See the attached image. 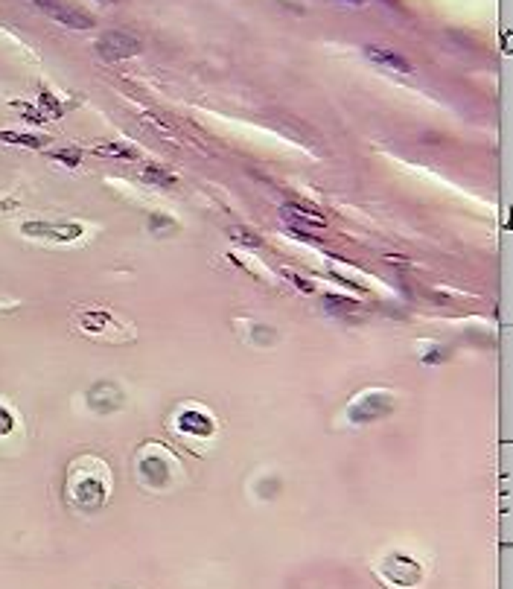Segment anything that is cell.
Segmentation results:
<instances>
[{
  "mask_svg": "<svg viewBox=\"0 0 513 589\" xmlns=\"http://www.w3.org/2000/svg\"><path fill=\"white\" fill-rule=\"evenodd\" d=\"M143 181L157 184V187H175V184H178V179H175L172 172L161 169V167H146V169H143Z\"/></svg>",
  "mask_w": 513,
  "mask_h": 589,
  "instance_id": "5bb4252c",
  "label": "cell"
},
{
  "mask_svg": "<svg viewBox=\"0 0 513 589\" xmlns=\"http://www.w3.org/2000/svg\"><path fill=\"white\" fill-rule=\"evenodd\" d=\"M70 499L85 507V510H96L105 505V496H108V476L103 473L100 479H93L91 467H76L73 476H70V487H67Z\"/></svg>",
  "mask_w": 513,
  "mask_h": 589,
  "instance_id": "6da1fadb",
  "label": "cell"
},
{
  "mask_svg": "<svg viewBox=\"0 0 513 589\" xmlns=\"http://www.w3.org/2000/svg\"><path fill=\"white\" fill-rule=\"evenodd\" d=\"M141 473H143L146 481H152V484H167V479H169L167 464L157 461V458H143V461H141Z\"/></svg>",
  "mask_w": 513,
  "mask_h": 589,
  "instance_id": "7c38bea8",
  "label": "cell"
},
{
  "mask_svg": "<svg viewBox=\"0 0 513 589\" xmlns=\"http://www.w3.org/2000/svg\"><path fill=\"white\" fill-rule=\"evenodd\" d=\"M382 575L397 586H417L420 578H423V569L405 555H391L382 563Z\"/></svg>",
  "mask_w": 513,
  "mask_h": 589,
  "instance_id": "5b68a950",
  "label": "cell"
},
{
  "mask_svg": "<svg viewBox=\"0 0 513 589\" xmlns=\"http://www.w3.org/2000/svg\"><path fill=\"white\" fill-rule=\"evenodd\" d=\"M15 429V418H12V411L6 406H0V435H9V432Z\"/></svg>",
  "mask_w": 513,
  "mask_h": 589,
  "instance_id": "ac0fdd59",
  "label": "cell"
},
{
  "mask_svg": "<svg viewBox=\"0 0 513 589\" xmlns=\"http://www.w3.org/2000/svg\"><path fill=\"white\" fill-rule=\"evenodd\" d=\"M38 105H41V111H44L47 117H65V111H67L50 91H41V96H38Z\"/></svg>",
  "mask_w": 513,
  "mask_h": 589,
  "instance_id": "9a60e30c",
  "label": "cell"
},
{
  "mask_svg": "<svg viewBox=\"0 0 513 589\" xmlns=\"http://www.w3.org/2000/svg\"><path fill=\"white\" fill-rule=\"evenodd\" d=\"M82 327L88 332H105L108 327H120V321H117L114 316H108V312H85V316H82Z\"/></svg>",
  "mask_w": 513,
  "mask_h": 589,
  "instance_id": "9c48e42d",
  "label": "cell"
},
{
  "mask_svg": "<svg viewBox=\"0 0 513 589\" xmlns=\"http://www.w3.org/2000/svg\"><path fill=\"white\" fill-rule=\"evenodd\" d=\"M175 426H178V432H184V435H195V438H210L216 432L213 418L199 408H184L178 420H175Z\"/></svg>",
  "mask_w": 513,
  "mask_h": 589,
  "instance_id": "8992f818",
  "label": "cell"
},
{
  "mask_svg": "<svg viewBox=\"0 0 513 589\" xmlns=\"http://www.w3.org/2000/svg\"><path fill=\"white\" fill-rule=\"evenodd\" d=\"M286 213L292 222H312L315 228H327V219L321 213H315L309 207H301V205H286Z\"/></svg>",
  "mask_w": 513,
  "mask_h": 589,
  "instance_id": "4fadbf2b",
  "label": "cell"
},
{
  "mask_svg": "<svg viewBox=\"0 0 513 589\" xmlns=\"http://www.w3.org/2000/svg\"><path fill=\"white\" fill-rule=\"evenodd\" d=\"M365 56L370 58L373 65H382L388 70H400V73H411V62L400 53H391L385 47H365Z\"/></svg>",
  "mask_w": 513,
  "mask_h": 589,
  "instance_id": "ba28073f",
  "label": "cell"
},
{
  "mask_svg": "<svg viewBox=\"0 0 513 589\" xmlns=\"http://www.w3.org/2000/svg\"><path fill=\"white\" fill-rule=\"evenodd\" d=\"M12 105L21 108L27 120H32V123H47V114L44 111H35V105H30V103H12Z\"/></svg>",
  "mask_w": 513,
  "mask_h": 589,
  "instance_id": "e0dca14e",
  "label": "cell"
},
{
  "mask_svg": "<svg viewBox=\"0 0 513 589\" xmlns=\"http://www.w3.org/2000/svg\"><path fill=\"white\" fill-rule=\"evenodd\" d=\"M35 6L38 9H44L50 18H56L58 24H65L70 30H91L93 27V18L82 9H76L70 4H65V0H35Z\"/></svg>",
  "mask_w": 513,
  "mask_h": 589,
  "instance_id": "277c9868",
  "label": "cell"
},
{
  "mask_svg": "<svg viewBox=\"0 0 513 589\" xmlns=\"http://www.w3.org/2000/svg\"><path fill=\"white\" fill-rule=\"evenodd\" d=\"M137 53H141V41L129 32H105L96 41V56L105 58V62H126Z\"/></svg>",
  "mask_w": 513,
  "mask_h": 589,
  "instance_id": "3957f363",
  "label": "cell"
},
{
  "mask_svg": "<svg viewBox=\"0 0 513 589\" xmlns=\"http://www.w3.org/2000/svg\"><path fill=\"white\" fill-rule=\"evenodd\" d=\"M88 403L96 408V411H114L117 406L123 403V394H120V385H111V382H100V385H93L91 388V394H88Z\"/></svg>",
  "mask_w": 513,
  "mask_h": 589,
  "instance_id": "52a82bcc",
  "label": "cell"
},
{
  "mask_svg": "<svg viewBox=\"0 0 513 589\" xmlns=\"http://www.w3.org/2000/svg\"><path fill=\"white\" fill-rule=\"evenodd\" d=\"M0 141L15 143V146H27V149H44V137L27 134V131H0Z\"/></svg>",
  "mask_w": 513,
  "mask_h": 589,
  "instance_id": "8fae6325",
  "label": "cell"
},
{
  "mask_svg": "<svg viewBox=\"0 0 513 589\" xmlns=\"http://www.w3.org/2000/svg\"><path fill=\"white\" fill-rule=\"evenodd\" d=\"M50 158H56V161H62V164L76 167L79 161H82V152H79V149H56V152H50Z\"/></svg>",
  "mask_w": 513,
  "mask_h": 589,
  "instance_id": "2e32d148",
  "label": "cell"
},
{
  "mask_svg": "<svg viewBox=\"0 0 513 589\" xmlns=\"http://www.w3.org/2000/svg\"><path fill=\"white\" fill-rule=\"evenodd\" d=\"M21 233L32 240H47V242H73L85 233L79 222H24Z\"/></svg>",
  "mask_w": 513,
  "mask_h": 589,
  "instance_id": "7a4b0ae2",
  "label": "cell"
},
{
  "mask_svg": "<svg viewBox=\"0 0 513 589\" xmlns=\"http://www.w3.org/2000/svg\"><path fill=\"white\" fill-rule=\"evenodd\" d=\"M353 4H359V0H353Z\"/></svg>",
  "mask_w": 513,
  "mask_h": 589,
  "instance_id": "d6986e66",
  "label": "cell"
},
{
  "mask_svg": "<svg viewBox=\"0 0 513 589\" xmlns=\"http://www.w3.org/2000/svg\"><path fill=\"white\" fill-rule=\"evenodd\" d=\"M96 155H103V158H123V161H137L141 158V152L134 146H126V143H103L93 149Z\"/></svg>",
  "mask_w": 513,
  "mask_h": 589,
  "instance_id": "30bf717a",
  "label": "cell"
}]
</instances>
